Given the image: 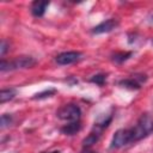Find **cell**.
<instances>
[{
  "instance_id": "cell-1",
  "label": "cell",
  "mask_w": 153,
  "mask_h": 153,
  "mask_svg": "<svg viewBox=\"0 0 153 153\" xmlns=\"http://www.w3.org/2000/svg\"><path fill=\"white\" fill-rule=\"evenodd\" d=\"M135 142L148 136L153 131V117L149 114H143L137 120L136 124L131 127Z\"/></svg>"
},
{
  "instance_id": "cell-2",
  "label": "cell",
  "mask_w": 153,
  "mask_h": 153,
  "mask_svg": "<svg viewBox=\"0 0 153 153\" xmlns=\"http://www.w3.org/2000/svg\"><path fill=\"white\" fill-rule=\"evenodd\" d=\"M36 65V60L31 56H18L13 61H5L1 60L0 63V71H11V69H18V68H30Z\"/></svg>"
},
{
  "instance_id": "cell-3",
  "label": "cell",
  "mask_w": 153,
  "mask_h": 153,
  "mask_svg": "<svg viewBox=\"0 0 153 153\" xmlns=\"http://www.w3.org/2000/svg\"><path fill=\"white\" fill-rule=\"evenodd\" d=\"M56 115L60 120L68 122H76L81 116V110L76 104H66L57 110Z\"/></svg>"
},
{
  "instance_id": "cell-4",
  "label": "cell",
  "mask_w": 153,
  "mask_h": 153,
  "mask_svg": "<svg viewBox=\"0 0 153 153\" xmlns=\"http://www.w3.org/2000/svg\"><path fill=\"white\" fill-rule=\"evenodd\" d=\"M131 142H135L134 134L131 128L128 129H120L117 130L111 140V148H121L123 146H127Z\"/></svg>"
},
{
  "instance_id": "cell-5",
  "label": "cell",
  "mask_w": 153,
  "mask_h": 153,
  "mask_svg": "<svg viewBox=\"0 0 153 153\" xmlns=\"http://www.w3.org/2000/svg\"><path fill=\"white\" fill-rule=\"evenodd\" d=\"M81 56L82 54L79 51H65L56 56V62L61 66H66V65H71V63L79 61Z\"/></svg>"
},
{
  "instance_id": "cell-6",
  "label": "cell",
  "mask_w": 153,
  "mask_h": 153,
  "mask_svg": "<svg viewBox=\"0 0 153 153\" xmlns=\"http://www.w3.org/2000/svg\"><path fill=\"white\" fill-rule=\"evenodd\" d=\"M117 25H118L117 20L111 18V19H108V20H105V22H103V23L98 24L97 26H94V27H93V30H92V32H93V33H96V35H98V33L110 32V31H112L114 29H116V27H117Z\"/></svg>"
},
{
  "instance_id": "cell-7",
  "label": "cell",
  "mask_w": 153,
  "mask_h": 153,
  "mask_svg": "<svg viewBox=\"0 0 153 153\" xmlns=\"http://www.w3.org/2000/svg\"><path fill=\"white\" fill-rule=\"evenodd\" d=\"M146 80V76H143V78H137V75H135L134 78H128V79H123V80H121L120 81V85L122 86V87H127V88H131V90H137V88H140V85H141V82L142 81H145Z\"/></svg>"
},
{
  "instance_id": "cell-8",
  "label": "cell",
  "mask_w": 153,
  "mask_h": 153,
  "mask_svg": "<svg viewBox=\"0 0 153 153\" xmlns=\"http://www.w3.org/2000/svg\"><path fill=\"white\" fill-rule=\"evenodd\" d=\"M49 6V1H33L31 5V13L35 17H42L45 13L47 7Z\"/></svg>"
},
{
  "instance_id": "cell-9",
  "label": "cell",
  "mask_w": 153,
  "mask_h": 153,
  "mask_svg": "<svg viewBox=\"0 0 153 153\" xmlns=\"http://www.w3.org/2000/svg\"><path fill=\"white\" fill-rule=\"evenodd\" d=\"M80 128H81V124H80L79 121H76V122H69L68 124H66V126H63L61 128V131L63 134H66V135H74L75 133H78L80 130Z\"/></svg>"
},
{
  "instance_id": "cell-10",
  "label": "cell",
  "mask_w": 153,
  "mask_h": 153,
  "mask_svg": "<svg viewBox=\"0 0 153 153\" xmlns=\"http://www.w3.org/2000/svg\"><path fill=\"white\" fill-rule=\"evenodd\" d=\"M14 96H16L14 88H4V90H1V93H0V102L5 103L7 100H11L14 98Z\"/></svg>"
},
{
  "instance_id": "cell-11",
  "label": "cell",
  "mask_w": 153,
  "mask_h": 153,
  "mask_svg": "<svg viewBox=\"0 0 153 153\" xmlns=\"http://www.w3.org/2000/svg\"><path fill=\"white\" fill-rule=\"evenodd\" d=\"M129 56H131V53H118V54H115V55H114L112 60H114L115 62L121 63V62L126 61L127 59H129Z\"/></svg>"
},
{
  "instance_id": "cell-12",
  "label": "cell",
  "mask_w": 153,
  "mask_h": 153,
  "mask_svg": "<svg viewBox=\"0 0 153 153\" xmlns=\"http://www.w3.org/2000/svg\"><path fill=\"white\" fill-rule=\"evenodd\" d=\"M105 79H106V76H105V74H96V75H93L92 78H91V81L92 82H96L97 85H103L104 82H105Z\"/></svg>"
},
{
  "instance_id": "cell-13",
  "label": "cell",
  "mask_w": 153,
  "mask_h": 153,
  "mask_svg": "<svg viewBox=\"0 0 153 153\" xmlns=\"http://www.w3.org/2000/svg\"><path fill=\"white\" fill-rule=\"evenodd\" d=\"M12 122V117L10 115H2L1 116V128H5L7 126H10V123Z\"/></svg>"
},
{
  "instance_id": "cell-14",
  "label": "cell",
  "mask_w": 153,
  "mask_h": 153,
  "mask_svg": "<svg viewBox=\"0 0 153 153\" xmlns=\"http://www.w3.org/2000/svg\"><path fill=\"white\" fill-rule=\"evenodd\" d=\"M6 50H7V43L2 39V41H1V47H0V55L4 56L5 53H6Z\"/></svg>"
},
{
  "instance_id": "cell-15",
  "label": "cell",
  "mask_w": 153,
  "mask_h": 153,
  "mask_svg": "<svg viewBox=\"0 0 153 153\" xmlns=\"http://www.w3.org/2000/svg\"><path fill=\"white\" fill-rule=\"evenodd\" d=\"M50 153H60V152H59V151H57V152L55 151V152H50Z\"/></svg>"
}]
</instances>
